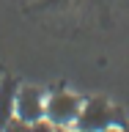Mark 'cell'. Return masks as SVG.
<instances>
[{"mask_svg": "<svg viewBox=\"0 0 129 132\" xmlns=\"http://www.w3.org/2000/svg\"><path fill=\"white\" fill-rule=\"evenodd\" d=\"M30 132H58V127H52L47 118H41V121L30 124Z\"/></svg>", "mask_w": 129, "mask_h": 132, "instance_id": "obj_6", "label": "cell"}, {"mask_svg": "<svg viewBox=\"0 0 129 132\" xmlns=\"http://www.w3.org/2000/svg\"><path fill=\"white\" fill-rule=\"evenodd\" d=\"M16 88L19 82L8 74H0V132L6 129V124L14 118V102H16Z\"/></svg>", "mask_w": 129, "mask_h": 132, "instance_id": "obj_4", "label": "cell"}, {"mask_svg": "<svg viewBox=\"0 0 129 132\" xmlns=\"http://www.w3.org/2000/svg\"><path fill=\"white\" fill-rule=\"evenodd\" d=\"M105 132H129V124H121V127H110V129Z\"/></svg>", "mask_w": 129, "mask_h": 132, "instance_id": "obj_7", "label": "cell"}, {"mask_svg": "<svg viewBox=\"0 0 129 132\" xmlns=\"http://www.w3.org/2000/svg\"><path fill=\"white\" fill-rule=\"evenodd\" d=\"M124 121V113L118 107H113L107 99H88L80 110V118L74 127H80L85 132H105L110 127H121Z\"/></svg>", "mask_w": 129, "mask_h": 132, "instance_id": "obj_1", "label": "cell"}, {"mask_svg": "<svg viewBox=\"0 0 129 132\" xmlns=\"http://www.w3.org/2000/svg\"><path fill=\"white\" fill-rule=\"evenodd\" d=\"M58 132H85V129H80V127H58Z\"/></svg>", "mask_w": 129, "mask_h": 132, "instance_id": "obj_8", "label": "cell"}, {"mask_svg": "<svg viewBox=\"0 0 129 132\" xmlns=\"http://www.w3.org/2000/svg\"><path fill=\"white\" fill-rule=\"evenodd\" d=\"M3 132H30V124L14 116V118H11V121L6 124V129H3Z\"/></svg>", "mask_w": 129, "mask_h": 132, "instance_id": "obj_5", "label": "cell"}, {"mask_svg": "<svg viewBox=\"0 0 129 132\" xmlns=\"http://www.w3.org/2000/svg\"><path fill=\"white\" fill-rule=\"evenodd\" d=\"M44 105H47V96H44L41 88H36V85H19L16 88V102H14L16 118H22L28 124L41 121L44 118Z\"/></svg>", "mask_w": 129, "mask_h": 132, "instance_id": "obj_3", "label": "cell"}, {"mask_svg": "<svg viewBox=\"0 0 129 132\" xmlns=\"http://www.w3.org/2000/svg\"><path fill=\"white\" fill-rule=\"evenodd\" d=\"M85 105V99H80L77 94H69V91H55L47 96V105H44V118H47L52 127H74L77 118H80V110Z\"/></svg>", "mask_w": 129, "mask_h": 132, "instance_id": "obj_2", "label": "cell"}]
</instances>
